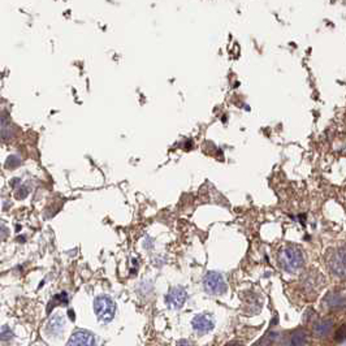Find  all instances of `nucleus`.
Returning <instances> with one entry per match:
<instances>
[{"label":"nucleus","mask_w":346,"mask_h":346,"mask_svg":"<svg viewBox=\"0 0 346 346\" xmlns=\"http://www.w3.org/2000/svg\"><path fill=\"white\" fill-rule=\"evenodd\" d=\"M95 345V338L93 333L87 330H77L72 334L71 340L68 342V346H94Z\"/></svg>","instance_id":"obj_5"},{"label":"nucleus","mask_w":346,"mask_h":346,"mask_svg":"<svg viewBox=\"0 0 346 346\" xmlns=\"http://www.w3.org/2000/svg\"><path fill=\"white\" fill-rule=\"evenodd\" d=\"M279 262L281 267L288 272H295L303 266V254L298 247L288 246L280 253Z\"/></svg>","instance_id":"obj_1"},{"label":"nucleus","mask_w":346,"mask_h":346,"mask_svg":"<svg viewBox=\"0 0 346 346\" xmlns=\"http://www.w3.org/2000/svg\"><path fill=\"white\" fill-rule=\"evenodd\" d=\"M328 266L336 275H345V253H343V249L332 254V257L328 259Z\"/></svg>","instance_id":"obj_7"},{"label":"nucleus","mask_w":346,"mask_h":346,"mask_svg":"<svg viewBox=\"0 0 346 346\" xmlns=\"http://www.w3.org/2000/svg\"><path fill=\"white\" fill-rule=\"evenodd\" d=\"M315 333H317L319 336H325V334H328L330 332V329H332V321L329 320H320L317 321L316 324H315Z\"/></svg>","instance_id":"obj_9"},{"label":"nucleus","mask_w":346,"mask_h":346,"mask_svg":"<svg viewBox=\"0 0 346 346\" xmlns=\"http://www.w3.org/2000/svg\"><path fill=\"white\" fill-rule=\"evenodd\" d=\"M304 342H306V333L302 330H297L295 333L290 336L289 346H303Z\"/></svg>","instance_id":"obj_10"},{"label":"nucleus","mask_w":346,"mask_h":346,"mask_svg":"<svg viewBox=\"0 0 346 346\" xmlns=\"http://www.w3.org/2000/svg\"><path fill=\"white\" fill-rule=\"evenodd\" d=\"M61 328H63V319L59 316L54 317L48 324V329L52 330V332H58V329H61Z\"/></svg>","instance_id":"obj_12"},{"label":"nucleus","mask_w":346,"mask_h":346,"mask_svg":"<svg viewBox=\"0 0 346 346\" xmlns=\"http://www.w3.org/2000/svg\"><path fill=\"white\" fill-rule=\"evenodd\" d=\"M258 346H269V345H267V343H264V345H258Z\"/></svg>","instance_id":"obj_16"},{"label":"nucleus","mask_w":346,"mask_h":346,"mask_svg":"<svg viewBox=\"0 0 346 346\" xmlns=\"http://www.w3.org/2000/svg\"><path fill=\"white\" fill-rule=\"evenodd\" d=\"M227 346H244V345H241V343H228Z\"/></svg>","instance_id":"obj_15"},{"label":"nucleus","mask_w":346,"mask_h":346,"mask_svg":"<svg viewBox=\"0 0 346 346\" xmlns=\"http://www.w3.org/2000/svg\"><path fill=\"white\" fill-rule=\"evenodd\" d=\"M94 310L98 319L102 321L112 320L116 312V304L107 295H100L94 301Z\"/></svg>","instance_id":"obj_2"},{"label":"nucleus","mask_w":346,"mask_h":346,"mask_svg":"<svg viewBox=\"0 0 346 346\" xmlns=\"http://www.w3.org/2000/svg\"><path fill=\"white\" fill-rule=\"evenodd\" d=\"M343 338H345V325H341L340 330H338V333H337L336 340L338 341V342H341V341H343Z\"/></svg>","instance_id":"obj_13"},{"label":"nucleus","mask_w":346,"mask_h":346,"mask_svg":"<svg viewBox=\"0 0 346 346\" xmlns=\"http://www.w3.org/2000/svg\"><path fill=\"white\" fill-rule=\"evenodd\" d=\"M186 301V292L183 288H172L165 297V302L170 308L183 307Z\"/></svg>","instance_id":"obj_6"},{"label":"nucleus","mask_w":346,"mask_h":346,"mask_svg":"<svg viewBox=\"0 0 346 346\" xmlns=\"http://www.w3.org/2000/svg\"><path fill=\"white\" fill-rule=\"evenodd\" d=\"M324 302L327 303V307H330V308L343 307V304H345V297H343L342 294L340 295V294L333 293V294H329L328 297H325Z\"/></svg>","instance_id":"obj_8"},{"label":"nucleus","mask_w":346,"mask_h":346,"mask_svg":"<svg viewBox=\"0 0 346 346\" xmlns=\"http://www.w3.org/2000/svg\"><path fill=\"white\" fill-rule=\"evenodd\" d=\"M205 289L210 294H221L227 290V284L223 275L218 272H209L205 277Z\"/></svg>","instance_id":"obj_3"},{"label":"nucleus","mask_w":346,"mask_h":346,"mask_svg":"<svg viewBox=\"0 0 346 346\" xmlns=\"http://www.w3.org/2000/svg\"><path fill=\"white\" fill-rule=\"evenodd\" d=\"M193 328L199 332V333H207L210 330L214 329L215 327V321L212 319L211 315L209 314H201L197 315L194 319H193Z\"/></svg>","instance_id":"obj_4"},{"label":"nucleus","mask_w":346,"mask_h":346,"mask_svg":"<svg viewBox=\"0 0 346 346\" xmlns=\"http://www.w3.org/2000/svg\"><path fill=\"white\" fill-rule=\"evenodd\" d=\"M177 346H189V343H188V341H181Z\"/></svg>","instance_id":"obj_14"},{"label":"nucleus","mask_w":346,"mask_h":346,"mask_svg":"<svg viewBox=\"0 0 346 346\" xmlns=\"http://www.w3.org/2000/svg\"><path fill=\"white\" fill-rule=\"evenodd\" d=\"M68 303V297L65 293H61V294H58L56 297H55L54 299H52L51 302H50V306H48V311L51 310V307H55V306H58V304H67Z\"/></svg>","instance_id":"obj_11"}]
</instances>
